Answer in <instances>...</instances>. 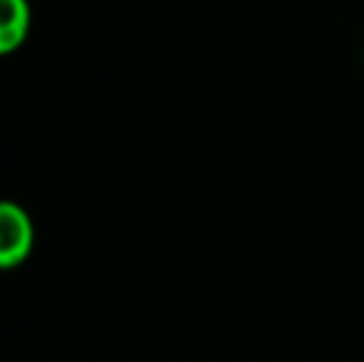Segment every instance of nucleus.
<instances>
[{
  "instance_id": "nucleus-1",
  "label": "nucleus",
  "mask_w": 364,
  "mask_h": 362,
  "mask_svg": "<svg viewBox=\"0 0 364 362\" xmlns=\"http://www.w3.org/2000/svg\"><path fill=\"white\" fill-rule=\"evenodd\" d=\"M35 251V221L13 198H0V271L20 268Z\"/></svg>"
},
{
  "instance_id": "nucleus-2",
  "label": "nucleus",
  "mask_w": 364,
  "mask_h": 362,
  "mask_svg": "<svg viewBox=\"0 0 364 362\" xmlns=\"http://www.w3.org/2000/svg\"><path fill=\"white\" fill-rule=\"evenodd\" d=\"M33 30V8L28 0H0V58L18 53Z\"/></svg>"
}]
</instances>
